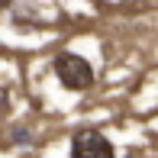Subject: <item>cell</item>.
<instances>
[{
    "mask_svg": "<svg viewBox=\"0 0 158 158\" xmlns=\"http://www.w3.org/2000/svg\"><path fill=\"white\" fill-rule=\"evenodd\" d=\"M52 68H55L58 84L68 87V90H87L90 84H94V68H90V61L81 58V55H74V52H61Z\"/></svg>",
    "mask_w": 158,
    "mask_h": 158,
    "instance_id": "6da1fadb",
    "label": "cell"
},
{
    "mask_svg": "<svg viewBox=\"0 0 158 158\" xmlns=\"http://www.w3.org/2000/svg\"><path fill=\"white\" fill-rule=\"evenodd\" d=\"M71 158H116L113 142L97 129H81L71 139Z\"/></svg>",
    "mask_w": 158,
    "mask_h": 158,
    "instance_id": "7a4b0ae2",
    "label": "cell"
},
{
    "mask_svg": "<svg viewBox=\"0 0 158 158\" xmlns=\"http://www.w3.org/2000/svg\"><path fill=\"white\" fill-rule=\"evenodd\" d=\"M6 103H10V97H6V90H3V87H0V113H3V110H6Z\"/></svg>",
    "mask_w": 158,
    "mask_h": 158,
    "instance_id": "3957f363",
    "label": "cell"
},
{
    "mask_svg": "<svg viewBox=\"0 0 158 158\" xmlns=\"http://www.w3.org/2000/svg\"><path fill=\"white\" fill-rule=\"evenodd\" d=\"M13 139H16V142H29V135H26L23 129H16V132H13Z\"/></svg>",
    "mask_w": 158,
    "mask_h": 158,
    "instance_id": "277c9868",
    "label": "cell"
},
{
    "mask_svg": "<svg viewBox=\"0 0 158 158\" xmlns=\"http://www.w3.org/2000/svg\"><path fill=\"white\" fill-rule=\"evenodd\" d=\"M3 6H10V0H0V10H3Z\"/></svg>",
    "mask_w": 158,
    "mask_h": 158,
    "instance_id": "5b68a950",
    "label": "cell"
}]
</instances>
